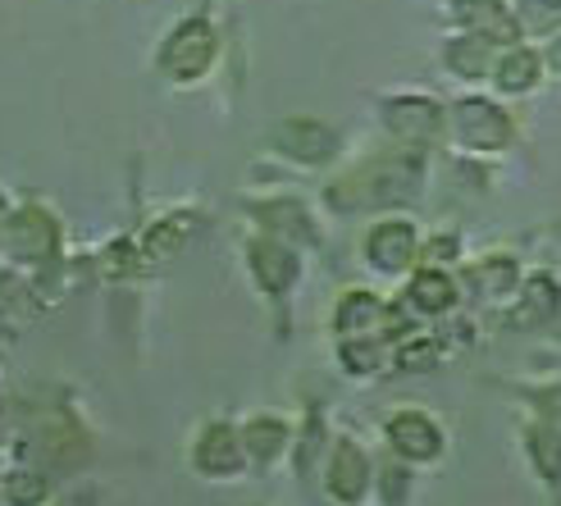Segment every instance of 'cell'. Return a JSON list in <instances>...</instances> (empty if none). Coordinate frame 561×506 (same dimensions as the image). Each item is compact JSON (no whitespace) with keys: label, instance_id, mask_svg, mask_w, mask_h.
<instances>
[{"label":"cell","instance_id":"1","mask_svg":"<svg viewBox=\"0 0 561 506\" xmlns=\"http://www.w3.org/2000/svg\"><path fill=\"white\" fill-rule=\"evenodd\" d=\"M420 187V160L411 156H383L370 160L366 169H356L352 179L339 187H329V206L333 210H375V206H398L411 202Z\"/></svg>","mask_w":561,"mask_h":506},{"label":"cell","instance_id":"13","mask_svg":"<svg viewBox=\"0 0 561 506\" xmlns=\"http://www.w3.org/2000/svg\"><path fill=\"white\" fill-rule=\"evenodd\" d=\"M407 297H411L415 311H430V315H438V311H447V306L457 301V288H453V278H447V274L425 269V274H415V278H411Z\"/></svg>","mask_w":561,"mask_h":506},{"label":"cell","instance_id":"8","mask_svg":"<svg viewBox=\"0 0 561 506\" xmlns=\"http://www.w3.org/2000/svg\"><path fill=\"white\" fill-rule=\"evenodd\" d=\"M388 442L398 447V452L407 461H434L443 452V434L430 415H420V411H402V415H392L388 419Z\"/></svg>","mask_w":561,"mask_h":506},{"label":"cell","instance_id":"17","mask_svg":"<svg viewBox=\"0 0 561 506\" xmlns=\"http://www.w3.org/2000/svg\"><path fill=\"white\" fill-rule=\"evenodd\" d=\"M557 301H561L557 284H552L548 274H535V278L525 284V306L516 311V324H543V320H552Z\"/></svg>","mask_w":561,"mask_h":506},{"label":"cell","instance_id":"4","mask_svg":"<svg viewBox=\"0 0 561 506\" xmlns=\"http://www.w3.org/2000/svg\"><path fill=\"white\" fill-rule=\"evenodd\" d=\"M453 124H457L461 147H470V151H497L512 142V119L489 101H461Z\"/></svg>","mask_w":561,"mask_h":506},{"label":"cell","instance_id":"24","mask_svg":"<svg viewBox=\"0 0 561 506\" xmlns=\"http://www.w3.org/2000/svg\"><path fill=\"white\" fill-rule=\"evenodd\" d=\"M379 360H383V347L379 343H366V337H347L343 343V365L347 370H356V375H370V370H379Z\"/></svg>","mask_w":561,"mask_h":506},{"label":"cell","instance_id":"25","mask_svg":"<svg viewBox=\"0 0 561 506\" xmlns=\"http://www.w3.org/2000/svg\"><path fill=\"white\" fill-rule=\"evenodd\" d=\"M133 265H137V246H133L128 238H119V242H110V246H105V261H101V269H105L110 278H124Z\"/></svg>","mask_w":561,"mask_h":506},{"label":"cell","instance_id":"19","mask_svg":"<svg viewBox=\"0 0 561 506\" xmlns=\"http://www.w3.org/2000/svg\"><path fill=\"white\" fill-rule=\"evenodd\" d=\"M539 82V55L535 50H512L497 65V88L502 92H529Z\"/></svg>","mask_w":561,"mask_h":506},{"label":"cell","instance_id":"28","mask_svg":"<svg viewBox=\"0 0 561 506\" xmlns=\"http://www.w3.org/2000/svg\"><path fill=\"white\" fill-rule=\"evenodd\" d=\"M548 65H552V69H557V73H561V37H557V42H552V46H548Z\"/></svg>","mask_w":561,"mask_h":506},{"label":"cell","instance_id":"15","mask_svg":"<svg viewBox=\"0 0 561 506\" xmlns=\"http://www.w3.org/2000/svg\"><path fill=\"white\" fill-rule=\"evenodd\" d=\"M242 442H247V457L251 461H261L270 465L278 452H284V442H288V429H284V419H251V425L242 429Z\"/></svg>","mask_w":561,"mask_h":506},{"label":"cell","instance_id":"18","mask_svg":"<svg viewBox=\"0 0 561 506\" xmlns=\"http://www.w3.org/2000/svg\"><path fill=\"white\" fill-rule=\"evenodd\" d=\"M46 497H50L46 470L27 465V470H10L5 474V502L10 506H46Z\"/></svg>","mask_w":561,"mask_h":506},{"label":"cell","instance_id":"26","mask_svg":"<svg viewBox=\"0 0 561 506\" xmlns=\"http://www.w3.org/2000/svg\"><path fill=\"white\" fill-rule=\"evenodd\" d=\"M407 370H430V365L438 360V347L434 343H411V347H402V356H398Z\"/></svg>","mask_w":561,"mask_h":506},{"label":"cell","instance_id":"6","mask_svg":"<svg viewBox=\"0 0 561 506\" xmlns=\"http://www.w3.org/2000/svg\"><path fill=\"white\" fill-rule=\"evenodd\" d=\"M383 124H388L392 137H402V142L425 147L443 133V110L425 96H398V101H388Z\"/></svg>","mask_w":561,"mask_h":506},{"label":"cell","instance_id":"22","mask_svg":"<svg viewBox=\"0 0 561 506\" xmlns=\"http://www.w3.org/2000/svg\"><path fill=\"white\" fill-rule=\"evenodd\" d=\"M529 457H535L539 474L561 480V429H535L529 434Z\"/></svg>","mask_w":561,"mask_h":506},{"label":"cell","instance_id":"3","mask_svg":"<svg viewBox=\"0 0 561 506\" xmlns=\"http://www.w3.org/2000/svg\"><path fill=\"white\" fill-rule=\"evenodd\" d=\"M0 246L14 265H50L60 256V219L42 206H19Z\"/></svg>","mask_w":561,"mask_h":506},{"label":"cell","instance_id":"11","mask_svg":"<svg viewBox=\"0 0 561 506\" xmlns=\"http://www.w3.org/2000/svg\"><path fill=\"white\" fill-rule=\"evenodd\" d=\"M366 488H370V461L356 442L343 438L339 447H333V461H329V493L339 502H347V506H356L360 497H366Z\"/></svg>","mask_w":561,"mask_h":506},{"label":"cell","instance_id":"2","mask_svg":"<svg viewBox=\"0 0 561 506\" xmlns=\"http://www.w3.org/2000/svg\"><path fill=\"white\" fill-rule=\"evenodd\" d=\"M215 65V27L206 19H183L156 50V69L170 82H196Z\"/></svg>","mask_w":561,"mask_h":506},{"label":"cell","instance_id":"21","mask_svg":"<svg viewBox=\"0 0 561 506\" xmlns=\"http://www.w3.org/2000/svg\"><path fill=\"white\" fill-rule=\"evenodd\" d=\"M474 284H480V292L489 297H502V292H512L516 288V265L507 256H489L484 265H474Z\"/></svg>","mask_w":561,"mask_h":506},{"label":"cell","instance_id":"20","mask_svg":"<svg viewBox=\"0 0 561 506\" xmlns=\"http://www.w3.org/2000/svg\"><path fill=\"white\" fill-rule=\"evenodd\" d=\"M516 23L525 27V33H535V37L552 33V27L561 23V0H520V5H516Z\"/></svg>","mask_w":561,"mask_h":506},{"label":"cell","instance_id":"27","mask_svg":"<svg viewBox=\"0 0 561 506\" xmlns=\"http://www.w3.org/2000/svg\"><path fill=\"white\" fill-rule=\"evenodd\" d=\"M10 219H14V210H10V202L0 196V242H5V229H10Z\"/></svg>","mask_w":561,"mask_h":506},{"label":"cell","instance_id":"23","mask_svg":"<svg viewBox=\"0 0 561 506\" xmlns=\"http://www.w3.org/2000/svg\"><path fill=\"white\" fill-rule=\"evenodd\" d=\"M261 215H265V223H270V229H284V233H297V238H311V223H306L301 206H293V202H274V206H261Z\"/></svg>","mask_w":561,"mask_h":506},{"label":"cell","instance_id":"14","mask_svg":"<svg viewBox=\"0 0 561 506\" xmlns=\"http://www.w3.org/2000/svg\"><path fill=\"white\" fill-rule=\"evenodd\" d=\"M388 311L379 306V297L370 292H347L343 306H339V333L343 337H366V329H375Z\"/></svg>","mask_w":561,"mask_h":506},{"label":"cell","instance_id":"16","mask_svg":"<svg viewBox=\"0 0 561 506\" xmlns=\"http://www.w3.org/2000/svg\"><path fill=\"white\" fill-rule=\"evenodd\" d=\"M447 65H453V73H461V78H484L489 73V37H480V33L457 37L447 46Z\"/></svg>","mask_w":561,"mask_h":506},{"label":"cell","instance_id":"10","mask_svg":"<svg viewBox=\"0 0 561 506\" xmlns=\"http://www.w3.org/2000/svg\"><path fill=\"white\" fill-rule=\"evenodd\" d=\"M247 256H251V274L261 278V288L265 292H288L297 284V256L278 242V238H256L247 246Z\"/></svg>","mask_w":561,"mask_h":506},{"label":"cell","instance_id":"5","mask_svg":"<svg viewBox=\"0 0 561 506\" xmlns=\"http://www.w3.org/2000/svg\"><path fill=\"white\" fill-rule=\"evenodd\" d=\"M242 461H247V442L233 425H206L192 447V465L210 474V480H229V474L242 470Z\"/></svg>","mask_w":561,"mask_h":506},{"label":"cell","instance_id":"12","mask_svg":"<svg viewBox=\"0 0 561 506\" xmlns=\"http://www.w3.org/2000/svg\"><path fill=\"white\" fill-rule=\"evenodd\" d=\"M187 233H192V215L156 219L151 229H147V238H142V256H147V261H170V256H179L183 242H187Z\"/></svg>","mask_w":561,"mask_h":506},{"label":"cell","instance_id":"9","mask_svg":"<svg viewBox=\"0 0 561 506\" xmlns=\"http://www.w3.org/2000/svg\"><path fill=\"white\" fill-rule=\"evenodd\" d=\"M274 142H278V151L301 160V164H320V160L333 156L339 137H333L324 124H316V119H288V124L274 128Z\"/></svg>","mask_w":561,"mask_h":506},{"label":"cell","instance_id":"7","mask_svg":"<svg viewBox=\"0 0 561 506\" xmlns=\"http://www.w3.org/2000/svg\"><path fill=\"white\" fill-rule=\"evenodd\" d=\"M415 246L420 242H415V229L407 219H383L379 229H370V238H366V256H370L375 269L398 274L415 261Z\"/></svg>","mask_w":561,"mask_h":506}]
</instances>
